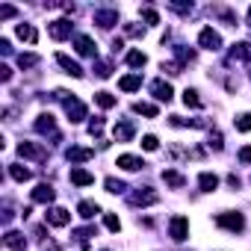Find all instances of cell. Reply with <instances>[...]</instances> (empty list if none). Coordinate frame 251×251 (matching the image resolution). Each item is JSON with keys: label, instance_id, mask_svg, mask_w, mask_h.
Instances as JSON below:
<instances>
[{"label": "cell", "instance_id": "cell-41", "mask_svg": "<svg viewBox=\"0 0 251 251\" xmlns=\"http://www.w3.org/2000/svg\"><path fill=\"white\" fill-rule=\"evenodd\" d=\"M9 77H12V71H9V65H0V80H3V83H6Z\"/></svg>", "mask_w": 251, "mask_h": 251}, {"label": "cell", "instance_id": "cell-24", "mask_svg": "<svg viewBox=\"0 0 251 251\" xmlns=\"http://www.w3.org/2000/svg\"><path fill=\"white\" fill-rule=\"evenodd\" d=\"M15 33H18V39H24V42H30V45L39 39V33H35L30 24H18V30H15Z\"/></svg>", "mask_w": 251, "mask_h": 251}, {"label": "cell", "instance_id": "cell-18", "mask_svg": "<svg viewBox=\"0 0 251 251\" xmlns=\"http://www.w3.org/2000/svg\"><path fill=\"white\" fill-rule=\"evenodd\" d=\"M77 213H80L83 219H95L98 213H100V207H98L95 201H80V204H77Z\"/></svg>", "mask_w": 251, "mask_h": 251}, {"label": "cell", "instance_id": "cell-17", "mask_svg": "<svg viewBox=\"0 0 251 251\" xmlns=\"http://www.w3.org/2000/svg\"><path fill=\"white\" fill-rule=\"evenodd\" d=\"M74 45H77V50H80L83 56H95V53H98V50H95V42L89 39V35H77Z\"/></svg>", "mask_w": 251, "mask_h": 251}, {"label": "cell", "instance_id": "cell-31", "mask_svg": "<svg viewBox=\"0 0 251 251\" xmlns=\"http://www.w3.org/2000/svg\"><path fill=\"white\" fill-rule=\"evenodd\" d=\"M127 186H124V181H116V177H106V192H113V195H118V192H124Z\"/></svg>", "mask_w": 251, "mask_h": 251}, {"label": "cell", "instance_id": "cell-30", "mask_svg": "<svg viewBox=\"0 0 251 251\" xmlns=\"http://www.w3.org/2000/svg\"><path fill=\"white\" fill-rule=\"evenodd\" d=\"M184 103H186V106H192V110H198V106H201L198 92H195V89H186V92H184Z\"/></svg>", "mask_w": 251, "mask_h": 251}, {"label": "cell", "instance_id": "cell-26", "mask_svg": "<svg viewBox=\"0 0 251 251\" xmlns=\"http://www.w3.org/2000/svg\"><path fill=\"white\" fill-rule=\"evenodd\" d=\"M133 113L148 116V118H157V106H154V103H133Z\"/></svg>", "mask_w": 251, "mask_h": 251}, {"label": "cell", "instance_id": "cell-20", "mask_svg": "<svg viewBox=\"0 0 251 251\" xmlns=\"http://www.w3.org/2000/svg\"><path fill=\"white\" fill-rule=\"evenodd\" d=\"M3 242H6L9 248H15V251H24V245H27L24 234H18V231H9V234L3 236Z\"/></svg>", "mask_w": 251, "mask_h": 251}, {"label": "cell", "instance_id": "cell-36", "mask_svg": "<svg viewBox=\"0 0 251 251\" xmlns=\"http://www.w3.org/2000/svg\"><path fill=\"white\" fill-rule=\"evenodd\" d=\"M95 71H98V77H110V74H113V65H110V62H98Z\"/></svg>", "mask_w": 251, "mask_h": 251}, {"label": "cell", "instance_id": "cell-19", "mask_svg": "<svg viewBox=\"0 0 251 251\" xmlns=\"http://www.w3.org/2000/svg\"><path fill=\"white\" fill-rule=\"evenodd\" d=\"M139 86H142V77H139V74H127V77L118 80V89H121V92H136Z\"/></svg>", "mask_w": 251, "mask_h": 251}, {"label": "cell", "instance_id": "cell-29", "mask_svg": "<svg viewBox=\"0 0 251 251\" xmlns=\"http://www.w3.org/2000/svg\"><path fill=\"white\" fill-rule=\"evenodd\" d=\"M95 100H98V106H103V110L116 106V95H110V92H98V95H95Z\"/></svg>", "mask_w": 251, "mask_h": 251}, {"label": "cell", "instance_id": "cell-28", "mask_svg": "<svg viewBox=\"0 0 251 251\" xmlns=\"http://www.w3.org/2000/svg\"><path fill=\"white\" fill-rule=\"evenodd\" d=\"M9 174L15 177L18 184H24V181H30V177H33V174H30V168H24V166H9Z\"/></svg>", "mask_w": 251, "mask_h": 251}, {"label": "cell", "instance_id": "cell-37", "mask_svg": "<svg viewBox=\"0 0 251 251\" xmlns=\"http://www.w3.org/2000/svg\"><path fill=\"white\" fill-rule=\"evenodd\" d=\"M210 148L222 151V133H210Z\"/></svg>", "mask_w": 251, "mask_h": 251}, {"label": "cell", "instance_id": "cell-39", "mask_svg": "<svg viewBox=\"0 0 251 251\" xmlns=\"http://www.w3.org/2000/svg\"><path fill=\"white\" fill-rule=\"evenodd\" d=\"M239 163H251V145L239 151Z\"/></svg>", "mask_w": 251, "mask_h": 251}, {"label": "cell", "instance_id": "cell-12", "mask_svg": "<svg viewBox=\"0 0 251 251\" xmlns=\"http://www.w3.org/2000/svg\"><path fill=\"white\" fill-rule=\"evenodd\" d=\"M65 157H68L71 163H86V160H92V157H95V151H92V148H68V151H65Z\"/></svg>", "mask_w": 251, "mask_h": 251}, {"label": "cell", "instance_id": "cell-23", "mask_svg": "<svg viewBox=\"0 0 251 251\" xmlns=\"http://www.w3.org/2000/svg\"><path fill=\"white\" fill-rule=\"evenodd\" d=\"M231 59H251V42H239V45H234Z\"/></svg>", "mask_w": 251, "mask_h": 251}, {"label": "cell", "instance_id": "cell-27", "mask_svg": "<svg viewBox=\"0 0 251 251\" xmlns=\"http://www.w3.org/2000/svg\"><path fill=\"white\" fill-rule=\"evenodd\" d=\"M163 181H166L168 186H184V184H186V181H184V174H177V171H171V168L163 171Z\"/></svg>", "mask_w": 251, "mask_h": 251}, {"label": "cell", "instance_id": "cell-8", "mask_svg": "<svg viewBox=\"0 0 251 251\" xmlns=\"http://www.w3.org/2000/svg\"><path fill=\"white\" fill-rule=\"evenodd\" d=\"M18 154L27 157V160H45V148L33 145V142H21V145H18Z\"/></svg>", "mask_w": 251, "mask_h": 251}, {"label": "cell", "instance_id": "cell-35", "mask_svg": "<svg viewBox=\"0 0 251 251\" xmlns=\"http://www.w3.org/2000/svg\"><path fill=\"white\" fill-rule=\"evenodd\" d=\"M142 148H145V151H157L160 148V142H157V136H142Z\"/></svg>", "mask_w": 251, "mask_h": 251}, {"label": "cell", "instance_id": "cell-10", "mask_svg": "<svg viewBox=\"0 0 251 251\" xmlns=\"http://www.w3.org/2000/svg\"><path fill=\"white\" fill-rule=\"evenodd\" d=\"M48 33L53 35V39H68V35H71V21H65V18L53 21V24L48 27Z\"/></svg>", "mask_w": 251, "mask_h": 251}, {"label": "cell", "instance_id": "cell-25", "mask_svg": "<svg viewBox=\"0 0 251 251\" xmlns=\"http://www.w3.org/2000/svg\"><path fill=\"white\" fill-rule=\"evenodd\" d=\"M145 62H148V56L142 53V50H130V53H127V65H130V68H142Z\"/></svg>", "mask_w": 251, "mask_h": 251}, {"label": "cell", "instance_id": "cell-11", "mask_svg": "<svg viewBox=\"0 0 251 251\" xmlns=\"http://www.w3.org/2000/svg\"><path fill=\"white\" fill-rule=\"evenodd\" d=\"M56 62H59V65H62V68L68 71L71 77H83V68H80V65H77L74 59H71V56H65V53H56Z\"/></svg>", "mask_w": 251, "mask_h": 251}, {"label": "cell", "instance_id": "cell-32", "mask_svg": "<svg viewBox=\"0 0 251 251\" xmlns=\"http://www.w3.org/2000/svg\"><path fill=\"white\" fill-rule=\"evenodd\" d=\"M103 225H106V231H113V234L121 231V222H118V216H113V213H106V216H103Z\"/></svg>", "mask_w": 251, "mask_h": 251}, {"label": "cell", "instance_id": "cell-14", "mask_svg": "<svg viewBox=\"0 0 251 251\" xmlns=\"http://www.w3.org/2000/svg\"><path fill=\"white\" fill-rule=\"evenodd\" d=\"M198 186H201V192H216V186H219V177H216V174H210V171H201V177H198Z\"/></svg>", "mask_w": 251, "mask_h": 251}, {"label": "cell", "instance_id": "cell-15", "mask_svg": "<svg viewBox=\"0 0 251 251\" xmlns=\"http://www.w3.org/2000/svg\"><path fill=\"white\" fill-rule=\"evenodd\" d=\"M118 166H121L124 171H139V168L145 166V163H142V157H133V154H121V157H118Z\"/></svg>", "mask_w": 251, "mask_h": 251}, {"label": "cell", "instance_id": "cell-9", "mask_svg": "<svg viewBox=\"0 0 251 251\" xmlns=\"http://www.w3.org/2000/svg\"><path fill=\"white\" fill-rule=\"evenodd\" d=\"M95 24H100V27L110 30L113 24H118V12H116V9H98V12H95Z\"/></svg>", "mask_w": 251, "mask_h": 251}, {"label": "cell", "instance_id": "cell-16", "mask_svg": "<svg viewBox=\"0 0 251 251\" xmlns=\"http://www.w3.org/2000/svg\"><path fill=\"white\" fill-rule=\"evenodd\" d=\"M151 92H154V98H157V100H166V103H168V100H171V95H174V92H171V86H168V83H163V80L151 83Z\"/></svg>", "mask_w": 251, "mask_h": 251}, {"label": "cell", "instance_id": "cell-6", "mask_svg": "<svg viewBox=\"0 0 251 251\" xmlns=\"http://www.w3.org/2000/svg\"><path fill=\"white\" fill-rule=\"evenodd\" d=\"M157 201H160V195H157V192H151L148 186L130 195V204H136V207H148V204H157Z\"/></svg>", "mask_w": 251, "mask_h": 251}, {"label": "cell", "instance_id": "cell-7", "mask_svg": "<svg viewBox=\"0 0 251 251\" xmlns=\"http://www.w3.org/2000/svg\"><path fill=\"white\" fill-rule=\"evenodd\" d=\"M53 195H56V192H53V186H50V184H39V186L33 189V201H35V204H50V201H53Z\"/></svg>", "mask_w": 251, "mask_h": 251}, {"label": "cell", "instance_id": "cell-34", "mask_svg": "<svg viewBox=\"0 0 251 251\" xmlns=\"http://www.w3.org/2000/svg\"><path fill=\"white\" fill-rule=\"evenodd\" d=\"M236 130H242V133L251 130V113H242V116L236 118Z\"/></svg>", "mask_w": 251, "mask_h": 251}, {"label": "cell", "instance_id": "cell-42", "mask_svg": "<svg viewBox=\"0 0 251 251\" xmlns=\"http://www.w3.org/2000/svg\"><path fill=\"white\" fill-rule=\"evenodd\" d=\"M248 15H251V9H248Z\"/></svg>", "mask_w": 251, "mask_h": 251}, {"label": "cell", "instance_id": "cell-40", "mask_svg": "<svg viewBox=\"0 0 251 251\" xmlns=\"http://www.w3.org/2000/svg\"><path fill=\"white\" fill-rule=\"evenodd\" d=\"M15 15V6H0V18H12Z\"/></svg>", "mask_w": 251, "mask_h": 251}, {"label": "cell", "instance_id": "cell-2", "mask_svg": "<svg viewBox=\"0 0 251 251\" xmlns=\"http://www.w3.org/2000/svg\"><path fill=\"white\" fill-rule=\"evenodd\" d=\"M198 45L207 48V50H219V48H222V35L213 30V27H204L201 35H198Z\"/></svg>", "mask_w": 251, "mask_h": 251}, {"label": "cell", "instance_id": "cell-5", "mask_svg": "<svg viewBox=\"0 0 251 251\" xmlns=\"http://www.w3.org/2000/svg\"><path fill=\"white\" fill-rule=\"evenodd\" d=\"M45 219H48V225L62 228V225H68V222H71V213H68V210H62V207H53V210H48V213H45Z\"/></svg>", "mask_w": 251, "mask_h": 251}, {"label": "cell", "instance_id": "cell-21", "mask_svg": "<svg viewBox=\"0 0 251 251\" xmlns=\"http://www.w3.org/2000/svg\"><path fill=\"white\" fill-rule=\"evenodd\" d=\"M113 136H116L118 142H127V139H133V124H130V121H121V124H116Z\"/></svg>", "mask_w": 251, "mask_h": 251}, {"label": "cell", "instance_id": "cell-33", "mask_svg": "<svg viewBox=\"0 0 251 251\" xmlns=\"http://www.w3.org/2000/svg\"><path fill=\"white\" fill-rule=\"evenodd\" d=\"M35 62H39V56H35V53H21V56H18V65H21V68H33Z\"/></svg>", "mask_w": 251, "mask_h": 251}, {"label": "cell", "instance_id": "cell-1", "mask_svg": "<svg viewBox=\"0 0 251 251\" xmlns=\"http://www.w3.org/2000/svg\"><path fill=\"white\" fill-rule=\"evenodd\" d=\"M56 98H62V100H65V113H68V118L74 121V124L86 118V103H80L77 98H68V92H62V89L56 92Z\"/></svg>", "mask_w": 251, "mask_h": 251}, {"label": "cell", "instance_id": "cell-4", "mask_svg": "<svg viewBox=\"0 0 251 251\" xmlns=\"http://www.w3.org/2000/svg\"><path fill=\"white\" fill-rule=\"evenodd\" d=\"M216 225H219V228H228V231H242V228H245V219L239 216V213H219V216H216Z\"/></svg>", "mask_w": 251, "mask_h": 251}, {"label": "cell", "instance_id": "cell-3", "mask_svg": "<svg viewBox=\"0 0 251 251\" xmlns=\"http://www.w3.org/2000/svg\"><path fill=\"white\" fill-rule=\"evenodd\" d=\"M168 234H171V239L184 242V239L189 236V219H186V216H174L171 225H168Z\"/></svg>", "mask_w": 251, "mask_h": 251}, {"label": "cell", "instance_id": "cell-38", "mask_svg": "<svg viewBox=\"0 0 251 251\" xmlns=\"http://www.w3.org/2000/svg\"><path fill=\"white\" fill-rule=\"evenodd\" d=\"M142 15H145V21H148V24H160V15H157L154 9H145Z\"/></svg>", "mask_w": 251, "mask_h": 251}, {"label": "cell", "instance_id": "cell-22", "mask_svg": "<svg viewBox=\"0 0 251 251\" xmlns=\"http://www.w3.org/2000/svg\"><path fill=\"white\" fill-rule=\"evenodd\" d=\"M53 127H56V121H53L50 113L39 116V121H35V130H39V133H53Z\"/></svg>", "mask_w": 251, "mask_h": 251}, {"label": "cell", "instance_id": "cell-13", "mask_svg": "<svg viewBox=\"0 0 251 251\" xmlns=\"http://www.w3.org/2000/svg\"><path fill=\"white\" fill-rule=\"evenodd\" d=\"M71 184H77V186H89V184H95V174H89L86 168H71Z\"/></svg>", "mask_w": 251, "mask_h": 251}]
</instances>
